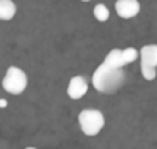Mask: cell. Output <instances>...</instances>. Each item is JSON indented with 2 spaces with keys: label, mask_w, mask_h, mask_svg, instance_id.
<instances>
[{
  "label": "cell",
  "mask_w": 157,
  "mask_h": 149,
  "mask_svg": "<svg viewBox=\"0 0 157 149\" xmlns=\"http://www.w3.org/2000/svg\"><path fill=\"white\" fill-rule=\"evenodd\" d=\"M140 71H142V77L145 79V80H154L155 79V76H157V69L155 68H152V66H148V65H143V63H140Z\"/></svg>",
  "instance_id": "obj_10"
},
{
  "label": "cell",
  "mask_w": 157,
  "mask_h": 149,
  "mask_svg": "<svg viewBox=\"0 0 157 149\" xmlns=\"http://www.w3.org/2000/svg\"><path fill=\"white\" fill-rule=\"evenodd\" d=\"M17 13V6L13 0H0V20H13Z\"/></svg>",
  "instance_id": "obj_7"
},
{
  "label": "cell",
  "mask_w": 157,
  "mask_h": 149,
  "mask_svg": "<svg viewBox=\"0 0 157 149\" xmlns=\"http://www.w3.org/2000/svg\"><path fill=\"white\" fill-rule=\"evenodd\" d=\"M2 86L3 89L8 92V94H13V95H19L22 94L26 86H28V77H26V72L17 66H10L6 69V74L3 77V82H2Z\"/></svg>",
  "instance_id": "obj_3"
},
{
  "label": "cell",
  "mask_w": 157,
  "mask_h": 149,
  "mask_svg": "<svg viewBox=\"0 0 157 149\" xmlns=\"http://www.w3.org/2000/svg\"><path fill=\"white\" fill-rule=\"evenodd\" d=\"M25 149H37V147H33V146H28V147H25Z\"/></svg>",
  "instance_id": "obj_13"
},
{
  "label": "cell",
  "mask_w": 157,
  "mask_h": 149,
  "mask_svg": "<svg viewBox=\"0 0 157 149\" xmlns=\"http://www.w3.org/2000/svg\"><path fill=\"white\" fill-rule=\"evenodd\" d=\"M123 57H125L126 65H129V63H132L134 60H137L140 57V51H137L136 48H125L123 49Z\"/></svg>",
  "instance_id": "obj_11"
},
{
  "label": "cell",
  "mask_w": 157,
  "mask_h": 149,
  "mask_svg": "<svg viewBox=\"0 0 157 149\" xmlns=\"http://www.w3.org/2000/svg\"><path fill=\"white\" fill-rule=\"evenodd\" d=\"M140 63L157 68V45H145L140 49Z\"/></svg>",
  "instance_id": "obj_6"
},
{
  "label": "cell",
  "mask_w": 157,
  "mask_h": 149,
  "mask_svg": "<svg viewBox=\"0 0 157 149\" xmlns=\"http://www.w3.org/2000/svg\"><path fill=\"white\" fill-rule=\"evenodd\" d=\"M93 14H94V17H96L99 22H102V23L109 19V9H108L106 5H103V3H97V5L94 6V9H93Z\"/></svg>",
  "instance_id": "obj_9"
},
{
  "label": "cell",
  "mask_w": 157,
  "mask_h": 149,
  "mask_svg": "<svg viewBox=\"0 0 157 149\" xmlns=\"http://www.w3.org/2000/svg\"><path fill=\"white\" fill-rule=\"evenodd\" d=\"M68 97L72 99V100H78V99H82L85 97V94L88 92V82L85 80V77L82 76H75L69 80L68 83Z\"/></svg>",
  "instance_id": "obj_5"
},
{
  "label": "cell",
  "mask_w": 157,
  "mask_h": 149,
  "mask_svg": "<svg viewBox=\"0 0 157 149\" xmlns=\"http://www.w3.org/2000/svg\"><path fill=\"white\" fill-rule=\"evenodd\" d=\"M105 63L111 65V66H116V68H123L126 66V61H125V57H123V49H111L106 57H105Z\"/></svg>",
  "instance_id": "obj_8"
},
{
  "label": "cell",
  "mask_w": 157,
  "mask_h": 149,
  "mask_svg": "<svg viewBox=\"0 0 157 149\" xmlns=\"http://www.w3.org/2000/svg\"><path fill=\"white\" fill-rule=\"evenodd\" d=\"M8 106V100H5V99H0V108H6Z\"/></svg>",
  "instance_id": "obj_12"
},
{
  "label": "cell",
  "mask_w": 157,
  "mask_h": 149,
  "mask_svg": "<svg viewBox=\"0 0 157 149\" xmlns=\"http://www.w3.org/2000/svg\"><path fill=\"white\" fill-rule=\"evenodd\" d=\"M125 82L123 68H116L108 63H102L93 74V86L102 94H114Z\"/></svg>",
  "instance_id": "obj_1"
},
{
  "label": "cell",
  "mask_w": 157,
  "mask_h": 149,
  "mask_svg": "<svg viewBox=\"0 0 157 149\" xmlns=\"http://www.w3.org/2000/svg\"><path fill=\"white\" fill-rule=\"evenodd\" d=\"M114 8H116L117 16L122 19H132L140 13L139 0H117Z\"/></svg>",
  "instance_id": "obj_4"
},
{
  "label": "cell",
  "mask_w": 157,
  "mask_h": 149,
  "mask_svg": "<svg viewBox=\"0 0 157 149\" xmlns=\"http://www.w3.org/2000/svg\"><path fill=\"white\" fill-rule=\"evenodd\" d=\"M82 2H91V0H82Z\"/></svg>",
  "instance_id": "obj_14"
},
{
  "label": "cell",
  "mask_w": 157,
  "mask_h": 149,
  "mask_svg": "<svg viewBox=\"0 0 157 149\" xmlns=\"http://www.w3.org/2000/svg\"><path fill=\"white\" fill-rule=\"evenodd\" d=\"M78 125L85 135L94 137L105 126V117L97 109H83L78 114Z\"/></svg>",
  "instance_id": "obj_2"
}]
</instances>
